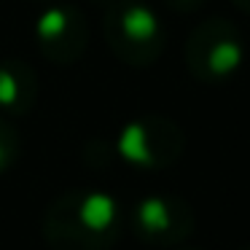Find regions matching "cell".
I'll use <instances>...</instances> for the list:
<instances>
[{"mask_svg":"<svg viewBox=\"0 0 250 250\" xmlns=\"http://www.w3.org/2000/svg\"><path fill=\"white\" fill-rule=\"evenodd\" d=\"M239 8H245V11H250V0H234Z\"/></svg>","mask_w":250,"mask_h":250,"instance_id":"obj_10","label":"cell"},{"mask_svg":"<svg viewBox=\"0 0 250 250\" xmlns=\"http://www.w3.org/2000/svg\"><path fill=\"white\" fill-rule=\"evenodd\" d=\"M132 229L143 242L175 245L183 242L194 229V212L180 196L151 194L143 196L132 210Z\"/></svg>","mask_w":250,"mask_h":250,"instance_id":"obj_6","label":"cell"},{"mask_svg":"<svg viewBox=\"0 0 250 250\" xmlns=\"http://www.w3.org/2000/svg\"><path fill=\"white\" fill-rule=\"evenodd\" d=\"M19 156V135L3 116H0V175L11 169V164Z\"/></svg>","mask_w":250,"mask_h":250,"instance_id":"obj_8","label":"cell"},{"mask_svg":"<svg viewBox=\"0 0 250 250\" xmlns=\"http://www.w3.org/2000/svg\"><path fill=\"white\" fill-rule=\"evenodd\" d=\"M116 151L140 169L169 167L183 151V135L172 121L162 116H143L121 129Z\"/></svg>","mask_w":250,"mask_h":250,"instance_id":"obj_4","label":"cell"},{"mask_svg":"<svg viewBox=\"0 0 250 250\" xmlns=\"http://www.w3.org/2000/svg\"><path fill=\"white\" fill-rule=\"evenodd\" d=\"M35 43L54 65H73L89 43V22L70 3H51L35 22Z\"/></svg>","mask_w":250,"mask_h":250,"instance_id":"obj_5","label":"cell"},{"mask_svg":"<svg viewBox=\"0 0 250 250\" xmlns=\"http://www.w3.org/2000/svg\"><path fill=\"white\" fill-rule=\"evenodd\" d=\"M172 8H178V11H191V8H199L205 0H167Z\"/></svg>","mask_w":250,"mask_h":250,"instance_id":"obj_9","label":"cell"},{"mask_svg":"<svg viewBox=\"0 0 250 250\" xmlns=\"http://www.w3.org/2000/svg\"><path fill=\"white\" fill-rule=\"evenodd\" d=\"M38 100V76L22 60L0 62V110L11 116H24Z\"/></svg>","mask_w":250,"mask_h":250,"instance_id":"obj_7","label":"cell"},{"mask_svg":"<svg viewBox=\"0 0 250 250\" xmlns=\"http://www.w3.org/2000/svg\"><path fill=\"white\" fill-rule=\"evenodd\" d=\"M41 231L51 250H110L121 231L119 202L105 191H65L49 205Z\"/></svg>","mask_w":250,"mask_h":250,"instance_id":"obj_1","label":"cell"},{"mask_svg":"<svg viewBox=\"0 0 250 250\" xmlns=\"http://www.w3.org/2000/svg\"><path fill=\"white\" fill-rule=\"evenodd\" d=\"M103 33L110 51L135 67L151 65L164 46L156 11L143 0H110L103 17Z\"/></svg>","mask_w":250,"mask_h":250,"instance_id":"obj_2","label":"cell"},{"mask_svg":"<svg viewBox=\"0 0 250 250\" xmlns=\"http://www.w3.org/2000/svg\"><path fill=\"white\" fill-rule=\"evenodd\" d=\"M242 38L226 19H210L191 33L186 65L199 81H221L242 65Z\"/></svg>","mask_w":250,"mask_h":250,"instance_id":"obj_3","label":"cell"}]
</instances>
